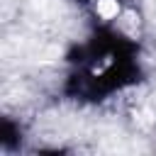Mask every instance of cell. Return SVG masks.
<instances>
[{"label": "cell", "instance_id": "cell-2", "mask_svg": "<svg viewBox=\"0 0 156 156\" xmlns=\"http://www.w3.org/2000/svg\"><path fill=\"white\" fill-rule=\"evenodd\" d=\"M0 134H2V136H0L2 149H12V146L20 141V139H17V136H20V127H17L12 119H7V117L2 119V129H0Z\"/></svg>", "mask_w": 156, "mask_h": 156}, {"label": "cell", "instance_id": "cell-1", "mask_svg": "<svg viewBox=\"0 0 156 156\" xmlns=\"http://www.w3.org/2000/svg\"><path fill=\"white\" fill-rule=\"evenodd\" d=\"M71 73L63 93L80 102H102L141 80L139 44L110 24H100L68 54Z\"/></svg>", "mask_w": 156, "mask_h": 156}]
</instances>
